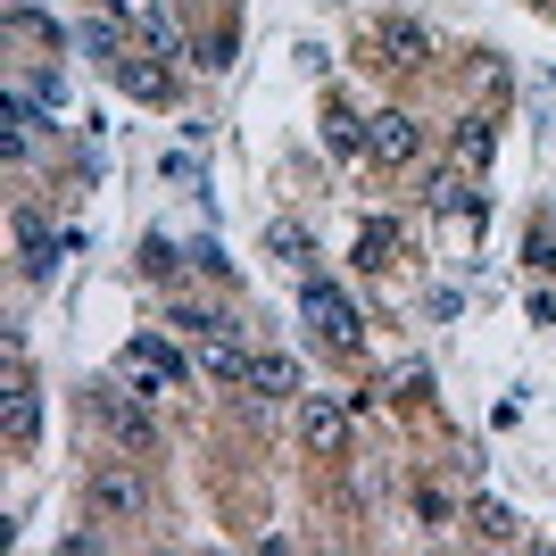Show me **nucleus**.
Wrapping results in <instances>:
<instances>
[{
  "mask_svg": "<svg viewBox=\"0 0 556 556\" xmlns=\"http://www.w3.org/2000/svg\"><path fill=\"white\" fill-rule=\"evenodd\" d=\"M266 250H275L282 266H307V232L300 225H275V232H266Z\"/></svg>",
  "mask_w": 556,
  "mask_h": 556,
  "instance_id": "dca6fc26",
  "label": "nucleus"
},
{
  "mask_svg": "<svg viewBox=\"0 0 556 556\" xmlns=\"http://www.w3.org/2000/svg\"><path fill=\"white\" fill-rule=\"evenodd\" d=\"M84 50H92L100 67H109V59H116L125 42H116V25H109V17H92V25H84Z\"/></svg>",
  "mask_w": 556,
  "mask_h": 556,
  "instance_id": "f3484780",
  "label": "nucleus"
},
{
  "mask_svg": "<svg viewBox=\"0 0 556 556\" xmlns=\"http://www.w3.org/2000/svg\"><path fill=\"white\" fill-rule=\"evenodd\" d=\"M9 17H17V25H25V17H42V0H9Z\"/></svg>",
  "mask_w": 556,
  "mask_h": 556,
  "instance_id": "412c9836",
  "label": "nucleus"
},
{
  "mask_svg": "<svg viewBox=\"0 0 556 556\" xmlns=\"http://www.w3.org/2000/svg\"><path fill=\"white\" fill-rule=\"evenodd\" d=\"M349 416H357V407H341V399H307V407H300V424H307V448L341 457V448H349Z\"/></svg>",
  "mask_w": 556,
  "mask_h": 556,
  "instance_id": "0eeeda50",
  "label": "nucleus"
},
{
  "mask_svg": "<svg viewBox=\"0 0 556 556\" xmlns=\"http://www.w3.org/2000/svg\"><path fill=\"white\" fill-rule=\"evenodd\" d=\"M366 150H374L382 166H407V159H416V116H407V109L366 116Z\"/></svg>",
  "mask_w": 556,
  "mask_h": 556,
  "instance_id": "20e7f679",
  "label": "nucleus"
},
{
  "mask_svg": "<svg viewBox=\"0 0 556 556\" xmlns=\"http://www.w3.org/2000/svg\"><path fill=\"white\" fill-rule=\"evenodd\" d=\"M200 374H216V382H250V349H241V325L200 332Z\"/></svg>",
  "mask_w": 556,
  "mask_h": 556,
  "instance_id": "423d86ee",
  "label": "nucleus"
},
{
  "mask_svg": "<svg viewBox=\"0 0 556 556\" xmlns=\"http://www.w3.org/2000/svg\"><path fill=\"white\" fill-rule=\"evenodd\" d=\"M374 42H382V59H391V67H424V59H432V34H424L416 17H382V34H374Z\"/></svg>",
  "mask_w": 556,
  "mask_h": 556,
  "instance_id": "6e6552de",
  "label": "nucleus"
},
{
  "mask_svg": "<svg viewBox=\"0 0 556 556\" xmlns=\"http://www.w3.org/2000/svg\"><path fill=\"white\" fill-rule=\"evenodd\" d=\"M432 208H473V191H465L457 175H432Z\"/></svg>",
  "mask_w": 556,
  "mask_h": 556,
  "instance_id": "a211bd4d",
  "label": "nucleus"
},
{
  "mask_svg": "<svg viewBox=\"0 0 556 556\" xmlns=\"http://www.w3.org/2000/svg\"><path fill=\"white\" fill-rule=\"evenodd\" d=\"M92 507L100 515H141V507H150V490H141L134 465H100V473H92Z\"/></svg>",
  "mask_w": 556,
  "mask_h": 556,
  "instance_id": "39448f33",
  "label": "nucleus"
},
{
  "mask_svg": "<svg viewBox=\"0 0 556 556\" xmlns=\"http://www.w3.org/2000/svg\"><path fill=\"white\" fill-rule=\"evenodd\" d=\"M100 424H109V432H116L125 448H134V457H150V448H159V424H150V407H141V391H134V382L100 391Z\"/></svg>",
  "mask_w": 556,
  "mask_h": 556,
  "instance_id": "7ed1b4c3",
  "label": "nucleus"
},
{
  "mask_svg": "<svg viewBox=\"0 0 556 556\" xmlns=\"http://www.w3.org/2000/svg\"><path fill=\"white\" fill-rule=\"evenodd\" d=\"M532 266H540V275H556V232H548V225L532 232Z\"/></svg>",
  "mask_w": 556,
  "mask_h": 556,
  "instance_id": "aec40b11",
  "label": "nucleus"
},
{
  "mask_svg": "<svg viewBox=\"0 0 556 556\" xmlns=\"http://www.w3.org/2000/svg\"><path fill=\"white\" fill-rule=\"evenodd\" d=\"M100 9H125V0H100Z\"/></svg>",
  "mask_w": 556,
  "mask_h": 556,
  "instance_id": "4be33fe9",
  "label": "nucleus"
},
{
  "mask_svg": "<svg viewBox=\"0 0 556 556\" xmlns=\"http://www.w3.org/2000/svg\"><path fill=\"white\" fill-rule=\"evenodd\" d=\"M391 250H399V225H391V216H374V225L357 232V266H366V275H382V257H391Z\"/></svg>",
  "mask_w": 556,
  "mask_h": 556,
  "instance_id": "ddd939ff",
  "label": "nucleus"
},
{
  "mask_svg": "<svg viewBox=\"0 0 556 556\" xmlns=\"http://www.w3.org/2000/svg\"><path fill=\"white\" fill-rule=\"evenodd\" d=\"M166 325H175V332H191V341H200V332H225L232 316H216V307H191V300H184V307H175V316H166Z\"/></svg>",
  "mask_w": 556,
  "mask_h": 556,
  "instance_id": "2eb2a0df",
  "label": "nucleus"
},
{
  "mask_svg": "<svg viewBox=\"0 0 556 556\" xmlns=\"http://www.w3.org/2000/svg\"><path fill=\"white\" fill-rule=\"evenodd\" d=\"M200 67H216V75L232 67V34H208V42H200Z\"/></svg>",
  "mask_w": 556,
  "mask_h": 556,
  "instance_id": "6ab92c4d",
  "label": "nucleus"
},
{
  "mask_svg": "<svg viewBox=\"0 0 556 556\" xmlns=\"http://www.w3.org/2000/svg\"><path fill=\"white\" fill-rule=\"evenodd\" d=\"M0 424H9V441H34V432H42V407H34V391H25V382H9V399H0Z\"/></svg>",
  "mask_w": 556,
  "mask_h": 556,
  "instance_id": "9b49d317",
  "label": "nucleus"
},
{
  "mask_svg": "<svg viewBox=\"0 0 556 556\" xmlns=\"http://www.w3.org/2000/svg\"><path fill=\"white\" fill-rule=\"evenodd\" d=\"M490 150H498L490 116H465V134H457V159H465V166H490Z\"/></svg>",
  "mask_w": 556,
  "mask_h": 556,
  "instance_id": "4468645a",
  "label": "nucleus"
},
{
  "mask_svg": "<svg viewBox=\"0 0 556 556\" xmlns=\"http://www.w3.org/2000/svg\"><path fill=\"white\" fill-rule=\"evenodd\" d=\"M300 316H307L316 332H325V349H366V316H357V300H349L341 282L307 275V291H300Z\"/></svg>",
  "mask_w": 556,
  "mask_h": 556,
  "instance_id": "f257e3e1",
  "label": "nucleus"
},
{
  "mask_svg": "<svg viewBox=\"0 0 556 556\" xmlns=\"http://www.w3.org/2000/svg\"><path fill=\"white\" fill-rule=\"evenodd\" d=\"M109 75H116V84H125L134 100H166V92H175V84H166V67H150V59H134V50H116Z\"/></svg>",
  "mask_w": 556,
  "mask_h": 556,
  "instance_id": "9d476101",
  "label": "nucleus"
},
{
  "mask_svg": "<svg viewBox=\"0 0 556 556\" xmlns=\"http://www.w3.org/2000/svg\"><path fill=\"white\" fill-rule=\"evenodd\" d=\"M473 532H482L490 548H507V540H523V523H515V507H498V498H473Z\"/></svg>",
  "mask_w": 556,
  "mask_h": 556,
  "instance_id": "f8f14e48",
  "label": "nucleus"
},
{
  "mask_svg": "<svg viewBox=\"0 0 556 556\" xmlns=\"http://www.w3.org/2000/svg\"><path fill=\"white\" fill-rule=\"evenodd\" d=\"M250 391L257 399H291V391H300V366H291L282 349H257V357H250Z\"/></svg>",
  "mask_w": 556,
  "mask_h": 556,
  "instance_id": "1a4fd4ad",
  "label": "nucleus"
},
{
  "mask_svg": "<svg viewBox=\"0 0 556 556\" xmlns=\"http://www.w3.org/2000/svg\"><path fill=\"white\" fill-rule=\"evenodd\" d=\"M116 382H134V391H184L191 382V366H184V349H166L159 332H134V341H125V357H116Z\"/></svg>",
  "mask_w": 556,
  "mask_h": 556,
  "instance_id": "f03ea898",
  "label": "nucleus"
}]
</instances>
